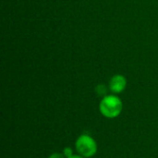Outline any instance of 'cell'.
<instances>
[{
    "label": "cell",
    "instance_id": "1",
    "mask_svg": "<svg viewBox=\"0 0 158 158\" xmlns=\"http://www.w3.org/2000/svg\"><path fill=\"white\" fill-rule=\"evenodd\" d=\"M122 102L120 98L116 95L105 96L99 105L101 114L107 118H115L118 117L122 111Z\"/></svg>",
    "mask_w": 158,
    "mask_h": 158
},
{
    "label": "cell",
    "instance_id": "2",
    "mask_svg": "<svg viewBox=\"0 0 158 158\" xmlns=\"http://www.w3.org/2000/svg\"><path fill=\"white\" fill-rule=\"evenodd\" d=\"M76 150L83 157L94 156L97 153V143L88 134H81L76 141Z\"/></svg>",
    "mask_w": 158,
    "mask_h": 158
},
{
    "label": "cell",
    "instance_id": "3",
    "mask_svg": "<svg viewBox=\"0 0 158 158\" xmlns=\"http://www.w3.org/2000/svg\"><path fill=\"white\" fill-rule=\"evenodd\" d=\"M127 81L126 78L122 75H115L111 78L109 83V89L114 94H119L123 92L126 88Z\"/></svg>",
    "mask_w": 158,
    "mask_h": 158
},
{
    "label": "cell",
    "instance_id": "4",
    "mask_svg": "<svg viewBox=\"0 0 158 158\" xmlns=\"http://www.w3.org/2000/svg\"><path fill=\"white\" fill-rule=\"evenodd\" d=\"M96 93L100 95V96H106V93H107V88L106 85L104 84H100L96 87Z\"/></svg>",
    "mask_w": 158,
    "mask_h": 158
},
{
    "label": "cell",
    "instance_id": "5",
    "mask_svg": "<svg viewBox=\"0 0 158 158\" xmlns=\"http://www.w3.org/2000/svg\"><path fill=\"white\" fill-rule=\"evenodd\" d=\"M73 155H74V154H73V150H72L70 147H66V148H64V150H63V156H64L65 157L69 158L71 157Z\"/></svg>",
    "mask_w": 158,
    "mask_h": 158
},
{
    "label": "cell",
    "instance_id": "6",
    "mask_svg": "<svg viewBox=\"0 0 158 158\" xmlns=\"http://www.w3.org/2000/svg\"><path fill=\"white\" fill-rule=\"evenodd\" d=\"M64 157H65V156H64L63 155L59 154V153H54V154L50 155L48 158H64Z\"/></svg>",
    "mask_w": 158,
    "mask_h": 158
},
{
    "label": "cell",
    "instance_id": "7",
    "mask_svg": "<svg viewBox=\"0 0 158 158\" xmlns=\"http://www.w3.org/2000/svg\"><path fill=\"white\" fill-rule=\"evenodd\" d=\"M69 158H85V157H83L82 156H81V155H73L71 157H69Z\"/></svg>",
    "mask_w": 158,
    "mask_h": 158
}]
</instances>
